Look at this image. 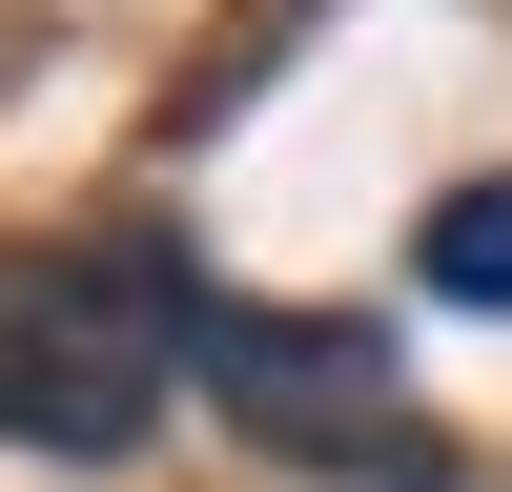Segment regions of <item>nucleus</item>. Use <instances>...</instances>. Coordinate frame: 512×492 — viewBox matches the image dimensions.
Wrapping results in <instances>:
<instances>
[{"instance_id": "nucleus-1", "label": "nucleus", "mask_w": 512, "mask_h": 492, "mask_svg": "<svg viewBox=\"0 0 512 492\" xmlns=\"http://www.w3.org/2000/svg\"><path fill=\"white\" fill-rule=\"evenodd\" d=\"M185 328H205V267L164 226H103V246L0 267V451H62V472L144 451L164 390H185Z\"/></svg>"}, {"instance_id": "nucleus-2", "label": "nucleus", "mask_w": 512, "mask_h": 492, "mask_svg": "<svg viewBox=\"0 0 512 492\" xmlns=\"http://www.w3.org/2000/svg\"><path fill=\"white\" fill-rule=\"evenodd\" d=\"M185 390L226 410L246 451H287V472H349V492H451V431L410 410V369L369 349V308H246V287H205Z\"/></svg>"}, {"instance_id": "nucleus-3", "label": "nucleus", "mask_w": 512, "mask_h": 492, "mask_svg": "<svg viewBox=\"0 0 512 492\" xmlns=\"http://www.w3.org/2000/svg\"><path fill=\"white\" fill-rule=\"evenodd\" d=\"M410 267H431V308H512V185H431Z\"/></svg>"}]
</instances>
